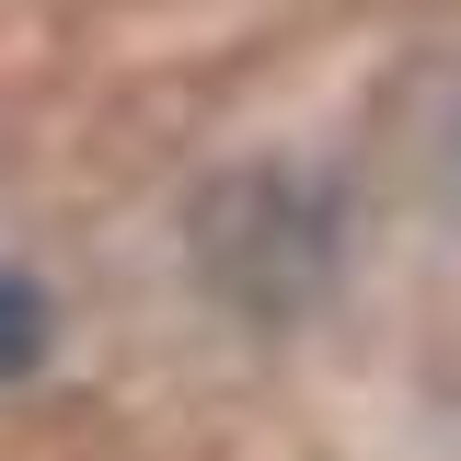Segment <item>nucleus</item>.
I'll return each mask as SVG.
<instances>
[{"mask_svg": "<svg viewBox=\"0 0 461 461\" xmlns=\"http://www.w3.org/2000/svg\"><path fill=\"white\" fill-rule=\"evenodd\" d=\"M450 185H461V115H450Z\"/></svg>", "mask_w": 461, "mask_h": 461, "instance_id": "obj_2", "label": "nucleus"}, {"mask_svg": "<svg viewBox=\"0 0 461 461\" xmlns=\"http://www.w3.org/2000/svg\"><path fill=\"white\" fill-rule=\"evenodd\" d=\"M47 335H58L47 288H35V277H12V266H0V381H23V369L47 357Z\"/></svg>", "mask_w": 461, "mask_h": 461, "instance_id": "obj_1", "label": "nucleus"}]
</instances>
